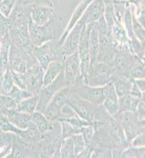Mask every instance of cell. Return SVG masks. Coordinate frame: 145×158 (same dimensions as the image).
I'll use <instances>...</instances> for the list:
<instances>
[{"label":"cell","mask_w":145,"mask_h":158,"mask_svg":"<svg viewBox=\"0 0 145 158\" xmlns=\"http://www.w3.org/2000/svg\"><path fill=\"white\" fill-rule=\"evenodd\" d=\"M99 34V50L96 61L104 62L111 65L115 54V45L111 40V30L108 29L104 17H100L96 21Z\"/></svg>","instance_id":"cell-1"},{"label":"cell","mask_w":145,"mask_h":158,"mask_svg":"<svg viewBox=\"0 0 145 158\" xmlns=\"http://www.w3.org/2000/svg\"><path fill=\"white\" fill-rule=\"evenodd\" d=\"M37 63L34 54L23 52L16 45L11 44L9 53V68L17 73H25Z\"/></svg>","instance_id":"cell-2"},{"label":"cell","mask_w":145,"mask_h":158,"mask_svg":"<svg viewBox=\"0 0 145 158\" xmlns=\"http://www.w3.org/2000/svg\"><path fill=\"white\" fill-rule=\"evenodd\" d=\"M113 70L107 63L96 61L90 64L84 83L91 86H104L111 81Z\"/></svg>","instance_id":"cell-3"},{"label":"cell","mask_w":145,"mask_h":158,"mask_svg":"<svg viewBox=\"0 0 145 158\" xmlns=\"http://www.w3.org/2000/svg\"><path fill=\"white\" fill-rule=\"evenodd\" d=\"M55 22L54 18L50 19L46 24L38 25L30 20L29 21V34L34 47H39L43 43L55 39Z\"/></svg>","instance_id":"cell-4"},{"label":"cell","mask_w":145,"mask_h":158,"mask_svg":"<svg viewBox=\"0 0 145 158\" xmlns=\"http://www.w3.org/2000/svg\"><path fill=\"white\" fill-rule=\"evenodd\" d=\"M139 58L129 52L126 47H118L115 49L113 61H111V70L113 74H119L126 77V74L131 65L138 60Z\"/></svg>","instance_id":"cell-5"},{"label":"cell","mask_w":145,"mask_h":158,"mask_svg":"<svg viewBox=\"0 0 145 158\" xmlns=\"http://www.w3.org/2000/svg\"><path fill=\"white\" fill-rule=\"evenodd\" d=\"M74 93L73 88L70 85H65L59 90L54 95L50 103L46 106V108L43 111V114L50 120H57L60 117V112L63 106L67 103L68 99Z\"/></svg>","instance_id":"cell-6"},{"label":"cell","mask_w":145,"mask_h":158,"mask_svg":"<svg viewBox=\"0 0 145 158\" xmlns=\"http://www.w3.org/2000/svg\"><path fill=\"white\" fill-rule=\"evenodd\" d=\"M115 118L120 122L128 144L135 136L140 133H144V122L139 121L134 112H120Z\"/></svg>","instance_id":"cell-7"},{"label":"cell","mask_w":145,"mask_h":158,"mask_svg":"<svg viewBox=\"0 0 145 158\" xmlns=\"http://www.w3.org/2000/svg\"><path fill=\"white\" fill-rule=\"evenodd\" d=\"M33 54L43 70H45L53 60L57 58H64L60 55L59 44L55 40L47 41L39 47H34Z\"/></svg>","instance_id":"cell-8"},{"label":"cell","mask_w":145,"mask_h":158,"mask_svg":"<svg viewBox=\"0 0 145 158\" xmlns=\"http://www.w3.org/2000/svg\"><path fill=\"white\" fill-rule=\"evenodd\" d=\"M67 104L74 110V112L79 117L91 122L97 120L98 114L100 113V111H99V106H96V104L87 102V101L78 97L74 93L72 94L70 99H68Z\"/></svg>","instance_id":"cell-9"},{"label":"cell","mask_w":145,"mask_h":158,"mask_svg":"<svg viewBox=\"0 0 145 158\" xmlns=\"http://www.w3.org/2000/svg\"><path fill=\"white\" fill-rule=\"evenodd\" d=\"M9 35L12 44L16 45L23 52L33 54L34 45L29 34V23L18 24L9 27Z\"/></svg>","instance_id":"cell-10"},{"label":"cell","mask_w":145,"mask_h":158,"mask_svg":"<svg viewBox=\"0 0 145 158\" xmlns=\"http://www.w3.org/2000/svg\"><path fill=\"white\" fill-rule=\"evenodd\" d=\"M63 74H64V78L66 81V85L74 86L75 85L83 82L82 75H81L80 59H79L77 52L64 57Z\"/></svg>","instance_id":"cell-11"},{"label":"cell","mask_w":145,"mask_h":158,"mask_svg":"<svg viewBox=\"0 0 145 158\" xmlns=\"http://www.w3.org/2000/svg\"><path fill=\"white\" fill-rule=\"evenodd\" d=\"M65 85H66V81H65L63 72L61 73L54 81H52L50 85H43L41 91H40L39 94L37 95L38 103H37L36 111L43 113V111L45 110L47 104L50 103V101L52 100V98L54 97L55 94L59 90H61L62 88H64Z\"/></svg>","instance_id":"cell-12"},{"label":"cell","mask_w":145,"mask_h":158,"mask_svg":"<svg viewBox=\"0 0 145 158\" xmlns=\"http://www.w3.org/2000/svg\"><path fill=\"white\" fill-rule=\"evenodd\" d=\"M73 88L74 94L80 97L83 100L96 106H102L103 102V86H91L86 83H78Z\"/></svg>","instance_id":"cell-13"},{"label":"cell","mask_w":145,"mask_h":158,"mask_svg":"<svg viewBox=\"0 0 145 158\" xmlns=\"http://www.w3.org/2000/svg\"><path fill=\"white\" fill-rule=\"evenodd\" d=\"M84 25H85V23L83 22V20L80 19L77 23L75 24V27L70 31L67 36L65 37V39L63 40V42L61 43L60 47H59V52L62 57L72 55L74 53L77 52L81 31H82Z\"/></svg>","instance_id":"cell-14"},{"label":"cell","mask_w":145,"mask_h":158,"mask_svg":"<svg viewBox=\"0 0 145 158\" xmlns=\"http://www.w3.org/2000/svg\"><path fill=\"white\" fill-rule=\"evenodd\" d=\"M26 90L33 95H38L43 88V76L44 70L39 63H35L26 72Z\"/></svg>","instance_id":"cell-15"},{"label":"cell","mask_w":145,"mask_h":158,"mask_svg":"<svg viewBox=\"0 0 145 158\" xmlns=\"http://www.w3.org/2000/svg\"><path fill=\"white\" fill-rule=\"evenodd\" d=\"M103 102L102 106L103 109L106 111V113L111 117H115L118 114L119 111V106H118V95H117L115 88H114L111 81H109L108 83H106L103 86Z\"/></svg>","instance_id":"cell-16"},{"label":"cell","mask_w":145,"mask_h":158,"mask_svg":"<svg viewBox=\"0 0 145 158\" xmlns=\"http://www.w3.org/2000/svg\"><path fill=\"white\" fill-rule=\"evenodd\" d=\"M32 10L33 6H23V4H20L17 2L15 7L12 10L11 14L6 18L9 27L29 23V21L30 20V12H32Z\"/></svg>","instance_id":"cell-17"},{"label":"cell","mask_w":145,"mask_h":158,"mask_svg":"<svg viewBox=\"0 0 145 158\" xmlns=\"http://www.w3.org/2000/svg\"><path fill=\"white\" fill-rule=\"evenodd\" d=\"M104 14V0H94L90 3L81 17L85 24L94 23Z\"/></svg>","instance_id":"cell-18"},{"label":"cell","mask_w":145,"mask_h":158,"mask_svg":"<svg viewBox=\"0 0 145 158\" xmlns=\"http://www.w3.org/2000/svg\"><path fill=\"white\" fill-rule=\"evenodd\" d=\"M54 18V6H36L30 12V20L38 25L46 24L50 19Z\"/></svg>","instance_id":"cell-19"},{"label":"cell","mask_w":145,"mask_h":158,"mask_svg":"<svg viewBox=\"0 0 145 158\" xmlns=\"http://www.w3.org/2000/svg\"><path fill=\"white\" fill-rule=\"evenodd\" d=\"M91 1H94V0H82V1L80 2V3L78 4V6L76 7V10L74 11L72 17H70V21H68V24L66 25V27H65V30L63 31V33L61 34V36L59 37V40H58V44H60L63 42V40L65 39V37L67 36V34L70 33V31L73 29L74 27H75V24L77 23L79 20L81 19V17H82V15L84 14L85 10L87 9V6H90V3Z\"/></svg>","instance_id":"cell-20"},{"label":"cell","mask_w":145,"mask_h":158,"mask_svg":"<svg viewBox=\"0 0 145 158\" xmlns=\"http://www.w3.org/2000/svg\"><path fill=\"white\" fill-rule=\"evenodd\" d=\"M3 115L6 116L10 121L13 122L15 126L22 130L27 129L30 127V124L32 123V114L20 112L16 108L7 110V111H6L3 113Z\"/></svg>","instance_id":"cell-21"},{"label":"cell","mask_w":145,"mask_h":158,"mask_svg":"<svg viewBox=\"0 0 145 158\" xmlns=\"http://www.w3.org/2000/svg\"><path fill=\"white\" fill-rule=\"evenodd\" d=\"M88 27V50H90V64L96 62L99 50V34L97 23L86 24Z\"/></svg>","instance_id":"cell-22"},{"label":"cell","mask_w":145,"mask_h":158,"mask_svg":"<svg viewBox=\"0 0 145 158\" xmlns=\"http://www.w3.org/2000/svg\"><path fill=\"white\" fill-rule=\"evenodd\" d=\"M32 122L35 124V127H36L37 130L41 134L60 126L59 121L50 120V119H47L46 117H45L44 114L38 111H35L34 113L32 114Z\"/></svg>","instance_id":"cell-23"},{"label":"cell","mask_w":145,"mask_h":158,"mask_svg":"<svg viewBox=\"0 0 145 158\" xmlns=\"http://www.w3.org/2000/svg\"><path fill=\"white\" fill-rule=\"evenodd\" d=\"M63 59L64 58H57L53 60L45 69L44 76H43V85H50L63 72Z\"/></svg>","instance_id":"cell-24"},{"label":"cell","mask_w":145,"mask_h":158,"mask_svg":"<svg viewBox=\"0 0 145 158\" xmlns=\"http://www.w3.org/2000/svg\"><path fill=\"white\" fill-rule=\"evenodd\" d=\"M111 81L113 83L114 88H115L118 97L129 94L131 89V79L127 78L123 75H119V74H113Z\"/></svg>","instance_id":"cell-25"},{"label":"cell","mask_w":145,"mask_h":158,"mask_svg":"<svg viewBox=\"0 0 145 158\" xmlns=\"http://www.w3.org/2000/svg\"><path fill=\"white\" fill-rule=\"evenodd\" d=\"M111 36L114 45H115V49L118 47H126L127 45L128 37H127L126 31L122 23H119L117 21L114 23L113 27H111Z\"/></svg>","instance_id":"cell-26"},{"label":"cell","mask_w":145,"mask_h":158,"mask_svg":"<svg viewBox=\"0 0 145 158\" xmlns=\"http://www.w3.org/2000/svg\"><path fill=\"white\" fill-rule=\"evenodd\" d=\"M0 129L4 132H7V133L18 135L20 138H22L23 140L26 141V137H27L26 130L19 129L18 127L15 126L13 122L10 121L9 119L3 115V114H0Z\"/></svg>","instance_id":"cell-27"},{"label":"cell","mask_w":145,"mask_h":158,"mask_svg":"<svg viewBox=\"0 0 145 158\" xmlns=\"http://www.w3.org/2000/svg\"><path fill=\"white\" fill-rule=\"evenodd\" d=\"M143 98H138L135 97V96L131 95V94H126L124 96H121V97L118 98V106H119V111L118 113L120 112H135L137 106H138L139 101Z\"/></svg>","instance_id":"cell-28"},{"label":"cell","mask_w":145,"mask_h":158,"mask_svg":"<svg viewBox=\"0 0 145 158\" xmlns=\"http://www.w3.org/2000/svg\"><path fill=\"white\" fill-rule=\"evenodd\" d=\"M37 103H38V96L33 95L30 97H27L23 99V100L19 101L17 103L16 109L20 112L27 114H33L37 109Z\"/></svg>","instance_id":"cell-29"},{"label":"cell","mask_w":145,"mask_h":158,"mask_svg":"<svg viewBox=\"0 0 145 158\" xmlns=\"http://www.w3.org/2000/svg\"><path fill=\"white\" fill-rule=\"evenodd\" d=\"M126 77L129 79H142L145 78V68H144V60L138 59L131 65L126 74Z\"/></svg>","instance_id":"cell-30"},{"label":"cell","mask_w":145,"mask_h":158,"mask_svg":"<svg viewBox=\"0 0 145 158\" xmlns=\"http://www.w3.org/2000/svg\"><path fill=\"white\" fill-rule=\"evenodd\" d=\"M60 157L62 158H74L75 151H74V141L72 137L62 139L60 144Z\"/></svg>","instance_id":"cell-31"},{"label":"cell","mask_w":145,"mask_h":158,"mask_svg":"<svg viewBox=\"0 0 145 158\" xmlns=\"http://www.w3.org/2000/svg\"><path fill=\"white\" fill-rule=\"evenodd\" d=\"M103 17L105 19L106 23H107L108 29L113 27L114 23L116 22L115 18V13H114V4L113 0H104V14Z\"/></svg>","instance_id":"cell-32"},{"label":"cell","mask_w":145,"mask_h":158,"mask_svg":"<svg viewBox=\"0 0 145 158\" xmlns=\"http://www.w3.org/2000/svg\"><path fill=\"white\" fill-rule=\"evenodd\" d=\"M60 131H61V137L62 139L67 138V137H72L76 134H81L82 132V128L79 129L76 127L72 126L70 123H68L67 121L60 120Z\"/></svg>","instance_id":"cell-33"},{"label":"cell","mask_w":145,"mask_h":158,"mask_svg":"<svg viewBox=\"0 0 145 158\" xmlns=\"http://www.w3.org/2000/svg\"><path fill=\"white\" fill-rule=\"evenodd\" d=\"M145 147L136 148V147H127L121 152L120 157L123 158H144Z\"/></svg>","instance_id":"cell-34"},{"label":"cell","mask_w":145,"mask_h":158,"mask_svg":"<svg viewBox=\"0 0 145 158\" xmlns=\"http://www.w3.org/2000/svg\"><path fill=\"white\" fill-rule=\"evenodd\" d=\"M14 79H13V73L11 69H7L4 72L3 75L1 76V89L2 93L7 95L10 91L12 90V88L14 86Z\"/></svg>","instance_id":"cell-35"},{"label":"cell","mask_w":145,"mask_h":158,"mask_svg":"<svg viewBox=\"0 0 145 158\" xmlns=\"http://www.w3.org/2000/svg\"><path fill=\"white\" fill-rule=\"evenodd\" d=\"M7 96H10L13 100L16 101V103H18L19 101L33 96V94H30L27 90H22V89L18 88L17 85H14L12 88V90L7 93Z\"/></svg>","instance_id":"cell-36"},{"label":"cell","mask_w":145,"mask_h":158,"mask_svg":"<svg viewBox=\"0 0 145 158\" xmlns=\"http://www.w3.org/2000/svg\"><path fill=\"white\" fill-rule=\"evenodd\" d=\"M74 141V151H75V157H77L83 150L87 147L84 138H83L82 134H76L72 136Z\"/></svg>","instance_id":"cell-37"},{"label":"cell","mask_w":145,"mask_h":158,"mask_svg":"<svg viewBox=\"0 0 145 158\" xmlns=\"http://www.w3.org/2000/svg\"><path fill=\"white\" fill-rule=\"evenodd\" d=\"M131 19H133V31H134L135 37H136L140 42L144 43V40H145L144 27L143 25H141L138 21H137V19L135 18L133 14H131Z\"/></svg>","instance_id":"cell-38"},{"label":"cell","mask_w":145,"mask_h":158,"mask_svg":"<svg viewBox=\"0 0 145 158\" xmlns=\"http://www.w3.org/2000/svg\"><path fill=\"white\" fill-rule=\"evenodd\" d=\"M113 4H114V13H115L116 21L119 22V23H122L124 13H125V10H126V3H124V2L113 1Z\"/></svg>","instance_id":"cell-39"},{"label":"cell","mask_w":145,"mask_h":158,"mask_svg":"<svg viewBox=\"0 0 145 158\" xmlns=\"http://www.w3.org/2000/svg\"><path fill=\"white\" fill-rule=\"evenodd\" d=\"M17 2H18L17 0H2L0 2V13L7 18L9 15L11 14L12 10L17 4Z\"/></svg>","instance_id":"cell-40"},{"label":"cell","mask_w":145,"mask_h":158,"mask_svg":"<svg viewBox=\"0 0 145 158\" xmlns=\"http://www.w3.org/2000/svg\"><path fill=\"white\" fill-rule=\"evenodd\" d=\"M13 79H14V85L22 90H26V74L25 73H17L12 71Z\"/></svg>","instance_id":"cell-41"},{"label":"cell","mask_w":145,"mask_h":158,"mask_svg":"<svg viewBox=\"0 0 145 158\" xmlns=\"http://www.w3.org/2000/svg\"><path fill=\"white\" fill-rule=\"evenodd\" d=\"M13 139H14V134L7 133L0 129V147L1 149L7 147H12Z\"/></svg>","instance_id":"cell-42"},{"label":"cell","mask_w":145,"mask_h":158,"mask_svg":"<svg viewBox=\"0 0 145 158\" xmlns=\"http://www.w3.org/2000/svg\"><path fill=\"white\" fill-rule=\"evenodd\" d=\"M135 115H136L137 119L141 122H144V118H145V101H144V98L141 99L139 101L138 106H137L136 110H135Z\"/></svg>","instance_id":"cell-43"},{"label":"cell","mask_w":145,"mask_h":158,"mask_svg":"<svg viewBox=\"0 0 145 158\" xmlns=\"http://www.w3.org/2000/svg\"><path fill=\"white\" fill-rule=\"evenodd\" d=\"M128 147H136V148L145 147V134L140 133L137 135V136H135L134 138L129 141Z\"/></svg>","instance_id":"cell-44"},{"label":"cell","mask_w":145,"mask_h":158,"mask_svg":"<svg viewBox=\"0 0 145 158\" xmlns=\"http://www.w3.org/2000/svg\"><path fill=\"white\" fill-rule=\"evenodd\" d=\"M134 83L137 85V88L139 89L140 91L142 92V93H144L145 92V80L144 78L142 79H133Z\"/></svg>","instance_id":"cell-45"},{"label":"cell","mask_w":145,"mask_h":158,"mask_svg":"<svg viewBox=\"0 0 145 158\" xmlns=\"http://www.w3.org/2000/svg\"><path fill=\"white\" fill-rule=\"evenodd\" d=\"M91 153H93V150H91L90 147H86L77 157H79V158H90V157H91Z\"/></svg>","instance_id":"cell-46"},{"label":"cell","mask_w":145,"mask_h":158,"mask_svg":"<svg viewBox=\"0 0 145 158\" xmlns=\"http://www.w3.org/2000/svg\"><path fill=\"white\" fill-rule=\"evenodd\" d=\"M17 1H18V3H20V4H23V6H30L34 7L37 2V0H17Z\"/></svg>","instance_id":"cell-47"},{"label":"cell","mask_w":145,"mask_h":158,"mask_svg":"<svg viewBox=\"0 0 145 158\" xmlns=\"http://www.w3.org/2000/svg\"><path fill=\"white\" fill-rule=\"evenodd\" d=\"M0 152H1V147H0Z\"/></svg>","instance_id":"cell-48"},{"label":"cell","mask_w":145,"mask_h":158,"mask_svg":"<svg viewBox=\"0 0 145 158\" xmlns=\"http://www.w3.org/2000/svg\"><path fill=\"white\" fill-rule=\"evenodd\" d=\"M1 1H2V0H0V2H1Z\"/></svg>","instance_id":"cell-49"}]
</instances>
